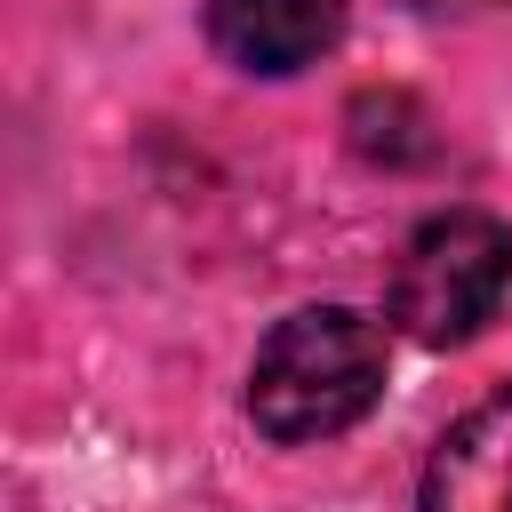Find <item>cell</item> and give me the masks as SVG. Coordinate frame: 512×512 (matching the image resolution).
<instances>
[{
  "mask_svg": "<svg viewBox=\"0 0 512 512\" xmlns=\"http://www.w3.org/2000/svg\"><path fill=\"white\" fill-rule=\"evenodd\" d=\"M384 400V320L352 304H304L272 320L248 368V424L280 448L352 432Z\"/></svg>",
  "mask_w": 512,
  "mask_h": 512,
  "instance_id": "cell-1",
  "label": "cell"
},
{
  "mask_svg": "<svg viewBox=\"0 0 512 512\" xmlns=\"http://www.w3.org/2000/svg\"><path fill=\"white\" fill-rule=\"evenodd\" d=\"M512 296V224L488 208H440L424 216L392 256V328L424 352L472 344Z\"/></svg>",
  "mask_w": 512,
  "mask_h": 512,
  "instance_id": "cell-2",
  "label": "cell"
},
{
  "mask_svg": "<svg viewBox=\"0 0 512 512\" xmlns=\"http://www.w3.org/2000/svg\"><path fill=\"white\" fill-rule=\"evenodd\" d=\"M200 24L240 72L288 80L344 40V0H200Z\"/></svg>",
  "mask_w": 512,
  "mask_h": 512,
  "instance_id": "cell-3",
  "label": "cell"
},
{
  "mask_svg": "<svg viewBox=\"0 0 512 512\" xmlns=\"http://www.w3.org/2000/svg\"><path fill=\"white\" fill-rule=\"evenodd\" d=\"M424 512H512V392L464 408L432 464H424Z\"/></svg>",
  "mask_w": 512,
  "mask_h": 512,
  "instance_id": "cell-4",
  "label": "cell"
}]
</instances>
